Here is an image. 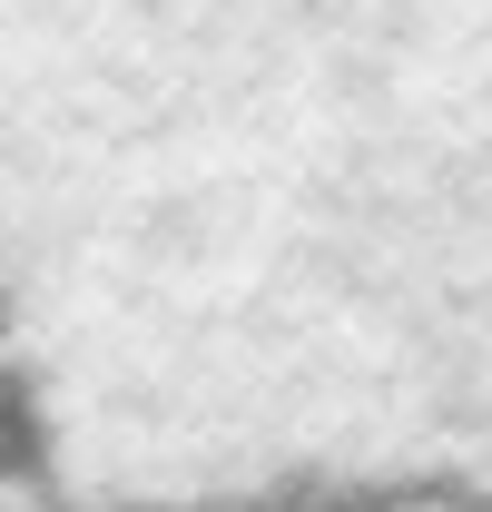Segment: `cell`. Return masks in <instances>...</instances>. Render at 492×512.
<instances>
[{
  "mask_svg": "<svg viewBox=\"0 0 492 512\" xmlns=\"http://www.w3.org/2000/svg\"><path fill=\"white\" fill-rule=\"evenodd\" d=\"M0 444L79 512L492 503V0H0Z\"/></svg>",
  "mask_w": 492,
  "mask_h": 512,
  "instance_id": "1",
  "label": "cell"
}]
</instances>
